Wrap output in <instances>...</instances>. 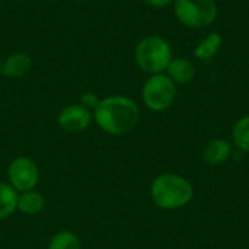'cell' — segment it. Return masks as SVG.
<instances>
[{"mask_svg":"<svg viewBox=\"0 0 249 249\" xmlns=\"http://www.w3.org/2000/svg\"><path fill=\"white\" fill-rule=\"evenodd\" d=\"M140 120V109L134 99L124 95H112L99 101L93 109V121L109 136L130 133Z\"/></svg>","mask_w":249,"mask_h":249,"instance_id":"cell-1","label":"cell"},{"mask_svg":"<svg viewBox=\"0 0 249 249\" xmlns=\"http://www.w3.org/2000/svg\"><path fill=\"white\" fill-rule=\"evenodd\" d=\"M194 196L193 185L181 175L162 174L150 185L153 203L165 210H175L187 206Z\"/></svg>","mask_w":249,"mask_h":249,"instance_id":"cell-2","label":"cell"},{"mask_svg":"<svg viewBox=\"0 0 249 249\" xmlns=\"http://www.w3.org/2000/svg\"><path fill=\"white\" fill-rule=\"evenodd\" d=\"M172 58L174 53L171 44L159 35L144 36L134 48V61L137 67L150 76L165 73Z\"/></svg>","mask_w":249,"mask_h":249,"instance_id":"cell-3","label":"cell"},{"mask_svg":"<svg viewBox=\"0 0 249 249\" xmlns=\"http://www.w3.org/2000/svg\"><path fill=\"white\" fill-rule=\"evenodd\" d=\"M172 4L178 22L191 29L210 26L219 13L214 0H174Z\"/></svg>","mask_w":249,"mask_h":249,"instance_id":"cell-4","label":"cell"},{"mask_svg":"<svg viewBox=\"0 0 249 249\" xmlns=\"http://www.w3.org/2000/svg\"><path fill=\"white\" fill-rule=\"evenodd\" d=\"M177 98V85L166 73L152 74L142 88L143 104L155 112L168 109Z\"/></svg>","mask_w":249,"mask_h":249,"instance_id":"cell-5","label":"cell"},{"mask_svg":"<svg viewBox=\"0 0 249 249\" xmlns=\"http://www.w3.org/2000/svg\"><path fill=\"white\" fill-rule=\"evenodd\" d=\"M7 182L18 193L35 190L39 182V169L35 160L28 156L15 158L7 166Z\"/></svg>","mask_w":249,"mask_h":249,"instance_id":"cell-6","label":"cell"},{"mask_svg":"<svg viewBox=\"0 0 249 249\" xmlns=\"http://www.w3.org/2000/svg\"><path fill=\"white\" fill-rule=\"evenodd\" d=\"M93 121V112L82 107L80 104H71L64 107L57 117L58 125L71 134H77L90 127Z\"/></svg>","mask_w":249,"mask_h":249,"instance_id":"cell-7","label":"cell"},{"mask_svg":"<svg viewBox=\"0 0 249 249\" xmlns=\"http://www.w3.org/2000/svg\"><path fill=\"white\" fill-rule=\"evenodd\" d=\"M32 57L25 51H16L3 60L1 74L9 79H20L26 76L32 69Z\"/></svg>","mask_w":249,"mask_h":249,"instance_id":"cell-8","label":"cell"},{"mask_svg":"<svg viewBox=\"0 0 249 249\" xmlns=\"http://www.w3.org/2000/svg\"><path fill=\"white\" fill-rule=\"evenodd\" d=\"M165 73L175 85H185L196 77V67L190 58L177 57L171 60Z\"/></svg>","mask_w":249,"mask_h":249,"instance_id":"cell-9","label":"cell"},{"mask_svg":"<svg viewBox=\"0 0 249 249\" xmlns=\"http://www.w3.org/2000/svg\"><path fill=\"white\" fill-rule=\"evenodd\" d=\"M232 153V146L225 139H214L210 140L204 150H203V159L209 165H220L229 159Z\"/></svg>","mask_w":249,"mask_h":249,"instance_id":"cell-10","label":"cell"},{"mask_svg":"<svg viewBox=\"0 0 249 249\" xmlns=\"http://www.w3.org/2000/svg\"><path fill=\"white\" fill-rule=\"evenodd\" d=\"M45 197L35 190L19 193L18 196V210L26 216L41 214L45 209Z\"/></svg>","mask_w":249,"mask_h":249,"instance_id":"cell-11","label":"cell"},{"mask_svg":"<svg viewBox=\"0 0 249 249\" xmlns=\"http://www.w3.org/2000/svg\"><path fill=\"white\" fill-rule=\"evenodd\" d=\"M223 44V39L220 36V34L217 32H212L209 34L203 41L198 42V45L194 50V57L198 58L200 61H212L214 58V55L220 51Z\"/></svg>","mask_w":249,"mask_h":249,"instance_id":"cell-12","label":"cell"},{"mask_svg":"<svg viewBox=\"0 0 249 249\" xmlns=\"http://www.w3.org/2000/svg\"><path fill=\"white\" fill-rule=\"evenodd\" d=\"M18 196L19 193L9 182H0V222L18 210Z\"/></svg>","mask_w":249,"mask_h":249,"instance_id":"cell-13","label":"cell"},{"mask_svg":"<svg viewBox=\"0 0 249 249\" xmlns=\"http://www.w3.org/2000/svg\"><path fill=\"white\" fill-rule=\"evenodd\" d=\"M47 249H83L82 248V241L80 238L71 232V231H60L57 232L50 244Z\"/></svg>","mask_w":249,"mask_h":249,"instance_id":"cell-14","label":"cell"},{"mask_svg":"<svg viewBox=\"0 0 249 249\" xmlns=\"http://www.w3.org/2000/svg\"><path fill=\"white\" fill-rule=\"evenodd\" d=\"M232 139L236 147H239L242 152L249 153V115L242 117L232 130Z\"/></svg>","mask_w":249,"mask_h":249,"instance_id":"cell-15","label":"cell"},{"mask_svg":"<svg viewBox=\"0 0 249 249\" xmlns=\"http://www.w3.org/2000/svg\"><path fill=\"white\" fill-rule=\"evenodd\" d=\"M99 98H98V95H95L93 92H85L82 96H80V101H79V104L82 105V107H85L86 109H89V111H92L93 112V109L98 107V104H99Z\"/></svg>","mask_w":249,"mask_h":249,"instance_id":"cell-16","label":"cell"},{"mask_svg":"<svg viewBox=\"0 0 249 249\" xmlns=\"http://www.w3.org/2000/svg\"><path fill=\"white\" fill-rule=\"evenodd\" d=\"M143 3H146L147 6L150 7H156V9H162V7H166L169 4L174 3V0H142Z\"/></svg>","mask_w":249,"mask_h":249,"instance_id":"cell-17","label":"cell"},{"mask_svg":"<svg viewBox=\"0 0 249 249\" xmlns=\"http://www.w3.org/2000/svg\"><path fill=\"white\" fill-rule=\"evenodd\" d=\"M1 66H3V58H1V55H0V74H1Z\"/></svg>","mask_w":249,"mask_h":249,"instance_id":"cell-18","label":"cell"},{"mask_svg":"<svg viewBox=\"0 0 249 249\" xmlns=\"http://www.w3.org/2000/svg\"><path fill=\"white\" fill-rule=\"evenodd\" d=\"M10 1H16V3H22V1H28V0H10Z\"/></svg>","mask_w":249,"mask_h":249,"instance_id":"cell-19","label":"cell"},{"mask_svg":"<svg viewBox=\"0 0 249 249\" xmlns=\"http://www.w3.org/2000/svg\"><path fill=\"white\" fill-rule=\"evenodd\" d=\"M74 1H79V3H86V1H89V0H74Z\"/></svg>","mask_w":249,"mask_h":249,"instance_id":"cell-20","label":"cell"},{"mask_svg":"<svg viewBox=\"0 0 249 249\" xmlns=\"http://www.w3.org/2000/svg\"><path fill=\"white\" fill-rule=\"evenodd\" d=\"M0 6H1V0H0Z\"/></svg>","mask_w":249,"mask_h":249,"instance_id":"cell-21","label":"cell"}]
</instances>
